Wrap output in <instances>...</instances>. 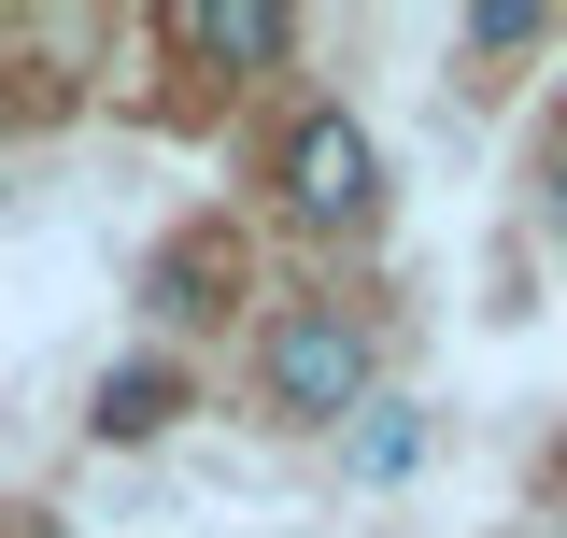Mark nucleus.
Segmentation results:
<instances>
[{"instance_id":"f257e3e1","label":"nucleus","mask_w":567,"mask_h":538,"mask_svg":"<svg viewBox=\"0 0 567 538\" xmlns=\"http://www.w3.org/2000/svg\"><path fill=\"white\" fill-rule=\"evenodd\" d=\"M270 411H284V425H341V411H369V327H354L341 298H312V312L270 327Z\"/></svg>"},{"instance_id":"f03ea898","label":"nucleus","mask_w":567,"mask_h":538,"mask_svg":"<svg viewBox=\"0 0 567 538\" xmlns=\"http://www.w3.org/2000/svg\"><path fill=\"white\" fill-rule=\"evenodd\" d=\"M270 185H284L298 227H369V213H383V156H369L354 114H298L284 156H270Z\"/></svg>"},{"instance_id":"7ed1b4c3","label":"nucleus","mask_w":567,"mask_h":538,"mask_svg":"<svg viewBox=\"0 0 567 538\" xmlns=\"http://www.w3.org/2000/svg\"><path fill=\"white\" fill-rule=\"evenodd\" d=\"M284 43H298V14H270V0H171V58L199 71H270Z\"/></svg>"},{"instance_id":"20e7f679","label":"nucleus","mask_w":567,"mask_h":538,"mask_svg":"<svg viewBox=\"0 0 567 538\" xmlns=\"http://www.w3.org/2000/svg\"><path fill=\"white\" fill-rule=\"evenodd\" d=\"M100 439H171L185 425V369L171 354H128V369H100V411H85Z\"/></svg>"},{"instance_id":"39448f33","label":"nucleus","mask_w":567,"mask_h":538,"mask_svg":"<svg viewBox=\"0 0 567 538\" xmlns=\"http://www.w3.org/2000/svg\"><path fill=\"white\" fill-rule=\"evenodd\" d=\"M412 454H425V425H412L398 397H369V425H354V468H369V482H398Z\"/></svg>"},{"instance_id":"423d86ee","label":"nucleus","mask_w":567,"mask_h":538,"mask_svg":"<svg viewBox=\"0 0 567 538\" xmlns=\"http://www.w3.org/2000/svg\"><path fill=\"white\" fill-rule=\"evenodd\" d=\"M468 43H483V58H525V43H554V14H525V0H496V14H468Z\"/></svg>"},{"instance_id":"0eeeda50","label":"nucleus","mask_w":567,"mask_h":538,"mask_svg":"<svg viewBox=\"0 0 567 538\" xmlns=\"http://www.w3.org/2000/svg\"><path fill=\"white\" fill-rule=\"evenodd\" d=\"M554 213H567V185H554Z\"/></svg>"}]
</instances>
